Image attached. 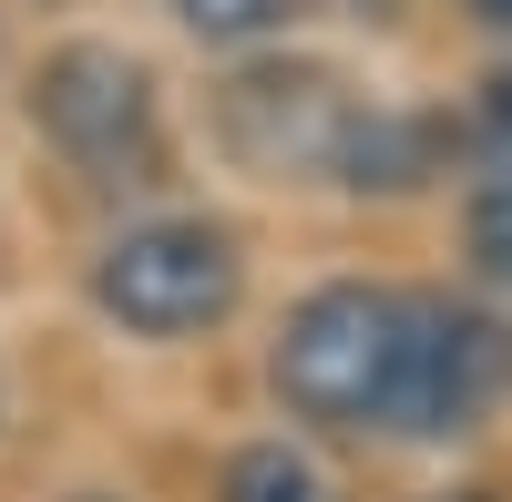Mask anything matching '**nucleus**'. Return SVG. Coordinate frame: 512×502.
<instances>
[{
    "label": "nucleus",
    "mask_w": 512,
    "mask_h": 502,
    "mask_svg": "<svg viewBox=\"0 0 512 502\" xmlns=\"http://www.w3.org/2000/svg\"><path fill=\"white\" fill-rule=\"evenodd\" d=\"M400 339H410V298H390V287H318V298H297V318L277 328L287 410L297 421H328V431L390 421Z\"/></svg>",
    "instance_id": "nucleus-1"
},
{
    "label": "nucleus",
    "mask_w": 512,
    "mask_h": 502,
    "mask_svg": "<svg viewBox=\"0 0 512 502\" xmlns=\"http://www.w3.org/2000/svg\"><path fill=\"white\" fill-rule=\"evenodd\" d=\"M93 298L134 328V339H195L236 308V246L226 226L205 216H154V226H123L93 267Z\"/></svg>",
    "instance_id": "nucleus-2"
},
{
    "label": "nucleus",
    "mask_w": 512,
    "mask_h": 502,
    "mask_svg": "<svg viewBox=\"0 0 512 502\" xmlns=\"http://www.w3.org/2000/svg\"><path fill=\"white\" fill-rule=\"evenodd\" d=\"M31 123L82 164V175H103V185L154 175V82H144L134 52L62 41V52L31 72Z\"/></svg>",
    "instance_id": "nucleus-3"
},
{
    "label": "nucleus",
    "mask_w": 512,
    "mask_h": 502,
    "mask_svg": "<svg viewBox=\"0 0 512 502\" xmlns=\"http://www.w3.org/2000/svg\"><path fill=\"white\" fill-rule=\"evenodd\" d=\"M349 123H359V103L318 62H246L216 93V134L246 175H338Z\"/></svg>",
    "instance_id": "nucleus-4"
},
{
    "label": "nucleus",
    "mask_w": 512,
    "mask_h": 502,
    "mask_svg": "<svg viewBox=\"0 0 512 502\" xmlns=\"http://www.w3.org/2000/svg\"><path fill=\"white\" fill-rule=\"evenodd\" d=\"M502 390V339L492 318L451 308V298H410V339H400V380H390V421L379 431H410V441H441V431H472Z\"/></svg>",
    "instance_id": "nucleus-5"
},
{
    "label": "nucleus",
    "mask_w": 512,
    "mask_h": 502,
    "mask_svg": "<svg viewBox=\"0 0 512 502\" xmlns=\"http://www.w3.org/2000/svg\"><path fill=\"white\" fill-rule=\"evenodd\" d=\"M431 154H441V123H420V113H359L349 154H338V185H420Z\"/></svg>",
    "instance_id": "nucleus-6"
},
{
    "label": "nucleus",
    "mask_w": 512,
    "mask_h": 502,
    "mask_svg": "<svg viewBox=\"0 0 512 502\" xmlns=\"http://www.w3.org/2000/svg\"><path fill=\"white\" fill-rule=\"evenodd\" d=\"M226 502H338V482L308 462V451H287V441H256L226 462Z\"/></svg>",
    "instance_id": "nucleus-7"
},
{
    "label": "nucleus",
    "mask_w": 512,
    "mask_h": 502,
    "mask_svg": "<svg viewBox=\"0 0 512 502\" xmlns=\"http://www.w3.org/2000/svg\"><path fill=\"white\" fill-rule=\"evenodd\" d=\"M472 267L492 287H512V164H492L482 195H472Z\"/></svg>",
    "instance_id": "nucleus-8"
},
{
    "label": "nucleus",
    "mask_w": 512,
    "mask_h": 502,
    "mask_svg": "<svg viewBox=\"0 0 512 502\" xmlns=\"http://www.w3.org/2000/svg\"><path fill=\"white\" fill-rule=\"evenodd\" d=\"M277 11H287V0H175V21H185L195 41H256Z\"/></svg>",
    "instance_id": "nucleus-9"
},
{
    "label": "nucleus",
    "mask_w": 512,
    "mask_h": 502,
    "mask_svg": "<svg viewBox=\"0 0 512 502\" xmlns=\"http://www.w3.org/2000/svg\"><path fill=\"white\" fill-rule=\"evenodd\" d=\"M472 21H492V31H512V0H472Z\"/></svg>",
    "instance_id": "nucleus-10"
},
{
    "label": "nucleus",
    "mask_w": 512,
    "mask_h": 502,
    "mask_svg": "<svg viewBox=\"0 0 512 502\" xmlns=\"http://www.w3.org/2000/svg\"><path fill=\"white\" fill-rule=\"evenodd\" d=\"M359 11H369V21H390V11H400V0H359Z\"/></svg>",
    "instance_id": "nucleus-11"
},
{
    "label": "nucleus",
    "mask_w": 512,
    "mask_h": 502,
    "mask_svg": "<svg viewBox=\"0 0 512 502\" xmlns=\"http://www.w3.org/2000/svg\"><path fill=\"white\" fill-rule=\"evenodd\" d=\"M441 502H492V492H441Z\"/></svg>",
    "instance_id": "nucleus-12"
}]
</instances>
